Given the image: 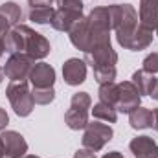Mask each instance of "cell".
I'll return each instance as SVG.
<instances>
[{
	"label": "cell",
	"mask_w": 158,
	"mask_h": 158,
	"mask_svg": "<svg viewBox=\"0 0 158 158\" xmlns=\"http://www.w3.org/2000/svg\"><path fill=\"white\" fill-rule=\"evenodd\" d=\"M92 114H94L96 119L109 121V123H114V121L118 119V110H116V107H112V105H109V103H103V101H99V103L94 105Z\"/></svg>",
	"instance_id": "44dd1931"
},
{
	"label": "cell",
	"mask_w": 158,
	"mask_h": 158,
	"mask_svg": "<svg viewBox=\"0 0 158 158\" xmlns=\"http://www.w3.org/2000/svg\"><path fill=\"white\" fill-rule=\"evenodd\" d=\"M142 70H145L147 74H156L158 72V52H153V53H149L145 59H143V68Z\"/></svg>",
	"instance_id": "83f0119b"
},
{
	"label": "cell",
	"mask_w": 158,
	"mask_h": 158,
	"mask_svg": "<svg viewBox=\"0 0 158 158\" xmlns=\"http://www.w3.org/2000/svg\"><path fill=\"white\" fill-rule=\"evenodd\" d=\"M74 158H96V153L90 151V149H79L74 155Z\"/></svg>",
	"instance_id": "4dcf8cb0"
},
{
	"label": "cell",
	"mask_w": 158,
	"mask_h": 158,
	"mask_svg": "<svg viewBox=\"0 0 158 158\" xmlns=\"http://www.w3.org/2000/svg\"><path fill=\"white\" fill-rule=\"evenodd\" d=\"M110 11V26L116 31V39L119 46H127L129 39L136 33V30L140 28L138 24V13L131 4H114L109 6Z\"/></svg>",
	"instance_id": "6da1fadb"
},
{
	"label": "cell",
	"mask_w": 158,
	"mask_h": 158,
	"mask_svg": "<svg viewBox=\"0 0 158 158\" xmlns=\"http://www.w3.org/2000/svg\"><path fill=\"white\" fill-rule=\"evenodd\" d=\"M6 94H7V99L17 116L24 118V116L31 114L35 101H33V94L28 86V81H11L9 86L6 88Z\"/></svg>",
	"instance_id": "7a4b0ae2"
},
{
	"label": "cell",
	"mask_w": 158,
	"mask_h": 158,
	"mask_svg": "<svg viewBox=\"0 0 158 158\" xmlns=\"http://www.w3.org/2000/svg\"><path fill=\"white\" fill-rule=\"evenodd\" d=\"M140 26L156 30L158 26V0H140Z\"/></svg>",
	"instance_id": "2e32d148"
},
{
	"label": "cell",
	"mask_w": 158,
	"mask_h": 158,
	"mask_svg": "<svg viewBox=\"0 0 158 158\" xmlns=\"http://www.w3.org/2000/svg\"><path fill=\"white\" fill-rule=\"evenodd\" d=\"M33 59L26 53H17L11 55L4 66V76L9 77L11 81H28L30 72L33 68Z\"/></svg>",
	"instance_id": "8992f818"
},
{
	"label": "cell",
	"mask_w": 158,
	"mask_h": 158,
	"mask_svg": "<svg viewBox=\"0 0 158 158\" xmlns=\"http://www.w3.org/2000/svg\"><path fill=\"white\" fill-rule=\"evenodd\" d=\"M4 39H6V37H2V35H0V57H2V53L6 52V48H4Z\"/></svg>",
	"instance_id": "8d00e7d4"
},
{
	"label": "cell",
	"mask_w": 158,
	"mask_h": 158,
	"mask_svg": "<svg viewBox=\"0 0 158 158\" xmlns=\"http://www.w3.org/2000/svg\"><path fill=\"white\" fill-rule=\"evenodd\" d=\"M112 127L107 123H99V121H92L85 127V134H83V147L90 149L94 153L101 151L105 147L107 142L112 140Z\"/></svg>",
	"instance_id": "277c9868"
},
{
	"label": "cell",
	"mask_w": 158,
	"mask_h": 158,
	"mask_svg": "<svg viewBox=\"0 0 158 158\" xmlns=\"http://www.w3.org/2000/svg\"><path fill=\"white\" fill-rule=\"evenodd\" d=\"M129 123L132 129H149L153 125V110L151 109H134L129 112Z\"/></svg>",
	"instance_id": "ac0fdd59"
},
{
	"label": "cell",
	"mask_w": 158,
	"mask_h": 158,
	"mask_svg": "<svg viewBox=\"0 0 158 158\" xmlns=\"http://www.w3.org/2000/svg\"><path fill=\"white\" fill-rule=\"evenodd\" d=\"M68 33H70V42L77 50H83V52H88L90 50V46H92V35H90L86 19H81Z\"/></svg>",
	"instance_id": "5bb4252c"
},
{
	"label": "cell",
	"mask_w": 158,
	"mask_h": 158,
	"mask_svg": "<svg viewBox=\"0 0 158 158\" xmlns=\"http://www.w3.org/2000/svg\"><path fill=\"white\" fill-rule=\"evenodd\" d=\"M118 94H119V86L116 85V83L99 85V101L116 107V103H118Z\"/></svg>",
	"instance_id": "603a6c76"
},
{
	"label": "cell",
	"mask_w": 158,
	"mask_h": 158,
	"mask_svg": "<svg viewBox=\"0 0 158 158\" xmlns=\"http://www.w3.org/2000/svg\"><path fill=\"white\" fill-rule=\"evenodd\" d=\"M86 22H88V30H90V35H92V44L96 40L101 39H110V11L109 7H96L92 9V13L86 17Z\"/></svg>",
	"instance_id": "5b68a950"
},
{
	"label": "cell",
	"mask_w": 158,
	"mask_h": 158,
	"mask_svg": "<svg viewBox=\"0 0 158 158\" xmlns=\"http://www.w3.org/2000/svg\"><path fill=\"white\" fill-rule=\"evenodd\" d=\"M85 61L92 66V68H99V66H116L118 63V53L112 50L110 39H101L96 40L88 52H85Z\"/></svg>",
	"instance_id": "3957f363"
},
{
	"label": "cell",
	"mask_w": 158,
	"mask_h": 158,
	"mask_svg": "<svg viewBox=\"0 0 158 158\" xmlns=\"http://www.w3.org/2000/svg\"><path fill=\"white\" fill-rule=\"evenodd\" d=\"M136 158H158V145L151 136H138L129 143Z\"/></svg>",
	"instance_id": "4fadbf2b"
},
{
	"label": "cell",
	"mask_w": 158,
	"mask_h": 158,
	"mask_svg": "<svg viewBox=\"0 0 158 158\" xmlns=\"http://www.w3.org/2000/svg\"><path fill=\"white\" fill-rule=\"evenodd\" d=\"M0 136H2V142H4L6 158H22L28 153V143L22 138V134H19L15 131H6Z\"/></svg>",
	"instance_id": "9c48e42d"
},
{
	"label": "cell",
	"mask_w": 158,
	"mask_h": 158,
	"mask_svg": "<svg viewBox=\"0 0 158 158\" xmlns=\"http://www.w3.org/2000/svg\"><path fill=\"white\" fill-rule=\"evenodd\" d=\"M83 19V11H74V9H64L57 7L53 17H52V28L57 31H70L79 20Z\"/></svg>",
	"instance_id": "30bf717a"
},
{
	"label": "cell",
	"mask_w": 158,
	"mask_h": 158,
	"mask_svg": "<svg viewBox=\"0 0 158 158\" xmlns=\"http://www.w3.org/2000/svg\"><path fill=\"white\" fill-rule=\"evenodd\" d=\"M7 123H9V116H7V112H6L4 109H0V131H4Z\"/></svg>",
	"instance_id": "1f68e13d"
},
{
	"label": "cell",
	"mask_w": 158,
	"mask_h": 158,
	"mask_svg": "<svg viewBox=\"0 0 158 158\" xmlns=\"http://www.w3.org/2000/svg\"><path fill=\"white\" fill-rule=\"evenodd\" d=\"M63 77H64V83L70 86L81 85L86 79V63L81 59H76V57L68 59L63 64Z\"/></svg>",
	"instance_id": "7c38bea8"
},
{
	"label": "cell",
	"mask_w": 158,
	"mask_h": 158,
	"mask_svg": "<svg viewBox=\"0 0 158 158\" xmlns=\"http://www.w3.org/2000/svg\"><path fill=\"white\" fill-rule=\"evenodd\" d=\"M132 85L138 88L140 96H142V94L151 96V92H153V88H155V85H156V77H155L153 74H147L145 70H138V72H134V76H132Z\"/></svg>",
	"instance_id": "d6986e66"
},
{
	"label": "cell",
	"mask_w": 158,
	"mask_h": 158,
	"mask_svg": "<svg viewBox=\"0 0 158 158\" xmlns=\"http://www.w3.org/2000/svg\"><path fill=\"white\" fill-rule=\"evenodd\" d=\"M64 123L72 129V131H79L85 129L88 125V110H81V109H74L70 107L64 114Z\"/></svg>",
	"instance_id": "ffe728a7"
},
{
	"label": "cell",
	"mask_w": 158,
	"mask_h": 158,
	"mask_svg": "<svg viewBox=\"0 0 158 158\" xmlns=\"http://www.w3.org/2000/svg\"><path fill=\"white\" fill-rule=\"evenodd\" d=\"M119 94H118V103H116V110L119 112H132L134 109L140 107L142 96L138 92V88L132 85V81H125L119 83Z\"/></svg>",
	"instance_id": "52a82bcc"
},
{
	"label": "cell",
	"mask_w": 158,
	"mask_h": 158,
	"mask_svg": "<svg viewBox=\"0 0 158 158\" xmlns=\"http://www.w3.org/2000/svg\"><path fill=\"white\" fill-rule=\"evenodd\" d=\"M57 7L64 9H74V11H83V0H55Z\"/></svg>",
	"instance_id": "f1b7e54d"
},
{
	"label": "cell",
	"mask_w": 158,
	"mask_h": 158,
	"mask_svg": "<svg viewBox=\"0 0 158 158\" xmlns=\"http://www.w3.org/2000/svg\"><path fill=\"white\" fill-rule=\"evenodd\" d=\"M103 158H125L119 151H112V153H109V155H105Z\"/></svg>",
	"instance_id": "836d02e7"
},
{
	"label": "cell",
	"mask_w": 158,
	"mask_h": 158,
	"mask_svg": "<svg viewBox=\"0 0 158 158\" xmlns=\"http://www.w3.org/2000/svg\"><path fill=\"white\" fill-rule=\"evenodd\" d=\"M94 79L99 85L114 83V79H116V66H99V68H94Z\"/></svg>",
	"instance_id": "d4e9b609"
},
{
	"label": "cell",
	"mask_w": 158,
	"mask_h": 158,
	"mask_svg": "<svg viewBox=\"0 0 158 158\" xmlns=\"http://www.w3.org/2000/svg\"><path fill=\"white\" fill-rule=\"evenodd\" d=\"M28 4L31 6V9L33 7H53L55 0H28Z\"/></svg>",
	"instance_id": "f546056e"
},
{
	"label": "cell",
	"mask_w": 158,
	"mask_h": 158,
	"mask_svg": "<svg viewBox=\"0 0 158 158\" xmlns=\"http://www.w3.org/2000/svg\"><path fill=\"white\" fill-rule=\"evenodd\" d=\"M151 42H153V31H151V30H147V28H143V26H140V28L136 30V33L129 39L127 46H125V50L138 52V50L147 48Z\"/></svg>",
	"instance_id": "e0dca14e"
},
{
	"label": "cell",
	"mask_w": 158,
	"mask_h": 158,
	"mask_svg": "<svg viewBox=\"0 0 158 158\" xmlns=\"http://www.w3.org/2000/svg\"><path fill=\"white\" fill-rule=\"evenodd\" d=\"M155 131H158V109H153V125H151Z\"/></svg>",
	"instance_id": "d6a6232c"
},
{
	"label": "cell",
	"mask_w": 158,
	"mask_h": 158,
	"mask_svg": "<svg viewBox=\"0 0 158 158\" xmlns=\"http://www.w3.org/2000/svg\"><path fill=\"white\" fill-rule=\"evenodd\" d=\"M31 94H33V101L37 105H48L55 98V90L53 88H33Z\"/></svg>",
	"instance_id": "484cf974"
},
{
	"label": "cell",
	"mask_w": 158,
	"mask_h": 158,
	"mask_svg": "<svg viewBox=\"0 0 158 158\" xmlns=\"http://www.w3.org/2000/svg\"><path fill=\"white\" fill-rule=\"evenodd\" d=\"M24 33H26V55H30L33 61L37 59H44L52 48H50V42L44 39L40 33L33 31L31 28L24 26Z\"/></svg>",
	"instance_id": "ba28073f"
},
{
	"label": "cell",
	"mask_w": 158,
	"mask_h": 158,
	"mask_svg": "<svg viewBox=\"0 0 158 158\" xmlns=\"http://www.w3.org/2000/svg\"><path fill=\"white\" fill-rule=\"evenodd\" d=\"M4 48L9 55H17V53H26V33H24V26H15L13 30H9V33L4 39Z\"/></svg>",
	"instance_id": "9a60e30c"
},
{
	"label": "cell",
	"mask_w": 158,
	"mask_h": 158,
	"mask_svg": "<svg viewBox=\"0 0 158 158\" xmlns=\"http://www.w3.org/2000/svg\"><path fill=\"white\" fill-rule=\"evenodd\" d=\"M53 13H55L53 7H33L30 11V20H33L37 24H48V22H52Z\"/></svg>",
	"instance_id": "cb8c5ba5"
},
{
	"label": "cell",
	"mask_w": 158,
	"mask_h": 158,
	"mask_svg": "<svg viewBox=\"0 0 158 158\" xmlns=\"http://www.w3.org/2000/svg\"><path fill=\"white\" fill-rule=\"evenodd\" d=\"M0 15L9 22L11 28H15V26L19 24L20 17H22V9H20V6H17L15 2H6V4L0 6Z\"/></svg>",
	"instance_id": "7402d4cb"
},
{
	"label": "cell",
	"mask_w": 158,
	"mask_h": 158,
	"mask_svg": "<svg viewBox=\"0 0 158 158\" xmlns=\"http://www.w3.org/2000/svg\"><path fill=\"white\" fill-rule=\"evenodd\" d=\"M28 79L31 81L33 88H53L55 70L48 63H37V64H33Z\"/></svg>",
	"instance_id": "8fae6325"
},
{
	"label": "cell",
	"mask_w": 158,
	"mask_h": 158,
	"mask_svg": "<svg viewBox=\"0 0 158 158\" xmlns=\"http://www.w3.org/2000/svg\"><path fill=\"white\" fill-rule=\"evenodd\" d=\"M22 158H39V156H35V155H24Z\"/></svg>",
	"instance_id": "f35d334b"
},
{
	"label": "cell",
	"mask_w": 158,
	"mask_h": 158,
	"mask_svg": "<svg viewBox=\"0 0 158 158\" xmlns=\"http://www.w3.org/2000/svg\"><path fill=\"white\" fill-rule=\"evenodd\" d=\"M156 35H158V26H156Z\"/></svg>",
	"instance_id": "ab89813d"
},
{
	"label": "cell",
	"mask_w": 158,
	"mask_h": 158,
	"mask_svg": "<svg viewBox=\"0 0 158 158\" xmlns=\"http://www.w3.org/2000/svg\"><path fill=\"white\" fill-rule=\"evenodd\" d=\"M92 105V98L86 94V92H77L72 96V101H70V107L74 109H81V110H88Z\"/></svg>",
	"instance_id": "4316f807"
},
{
	"label": "cell",
	"mask_w": 158,
	"mask_h": 158,
	"mask_svg": "<svg viewBox=\"0 0 158 158\" xmlns=\"http://www.w3.org/2000/svg\"><path fill=\"white\" fill-rule=\"evenodd\" d=\"M2 79H4V68H0V83H2Z\"/></svg>",
	"instance_id": "74e56055"
},
{
	"label": "cell",
	"mask_w": 158,
	"mask_h": 158,
	"mask_svg": "<svg viewBox=\"0 0 158 158\" xmlns=\"http://www.w3.org/2000/svg\"><path fill=\"white\" fill-rule=\"evenodd\" d=\"M0 158H6V149H4V142H2V136H0Z\"/></svg>",
	"instance_id": "e575fe53"
},
{
	"label": "cell",
	"mask_w": 158,
	"mask_h": 158,
	"mask_svg": "<svg viewBox=\"0 0 158 158\" xmlns=\"http://www.w3.org/2000/svg\"><path fill=\"white\" fill-rule=\"evenodd\" d=\"M151 98H155V99H158V79H156V85H155L153 92H151Z\"/></svg>",
	"instance_id": "d590c367"
}]
</instances>
